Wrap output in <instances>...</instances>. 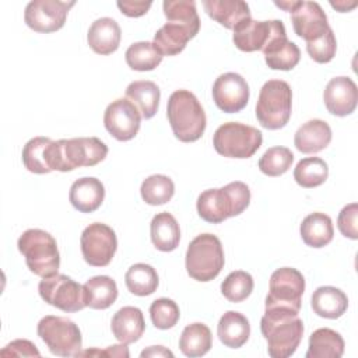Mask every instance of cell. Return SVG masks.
Masks as SVG:
<instances>
[{"label": "cell", "mask_w": 358, "mask_h": 358, "mask_svg": "<svg viewBox=\"0 0 358 358\" xmlns=\"http://www.w3.org/2000/svg\"><path fill=\"white\" fill-rule=\"evenodd\" d=\"M294 154L287 147H271L259 159V169L267 176L284 175L292 165Z\"/></svg>", "instance_id": "ab89813d"}, {"label": "cell", "mask_w": 358, "mask_h": 358, "mask_svg": "<svg viewBox=\"0 0 358 358\" xmlns=\"http://www.w3.org/2000/svg\"><path fill=\"white\" fill-rule=\"evenodd\" d=\"M180 312L176 305L169 298H158L150 306V317L157 329L166 330L173 327L179 320Z\"/></svg>", "instance_id": "b9f144b4"}, {"label": "cell", "mask_w": 358, "mask_h": 358, "mask_svg": "<svg viewBox=\"0 0 358 358\" xmlns=\"http://www.w3.org/2000/svg\"><path fill=\"white\" fill-rule=\"evenodd\" d=\"M203 7L210 18L227 29H234L243 20L250 18L249 6L242 0H204Z\"/></svg>", "instance_id": "cb8c5ba5"}, {"label": "cell", "mask_w": 358, "mask_h": 358, "mask_svg": "<svg viewBox=\"0 0 358 358\" xmlns=\"http://www.w3.org/2000/svg\"><path fill=\"white\" fill-rule=\"evenodd\" d=\"M344 340L336 330L322 327L309 337L306 358H340L344 352Z\"/></svg>", "instance_id": "1f68e13d"}, {"label": "cell", "mask_w": 358, "mask_h": 358, "mask_svg": "<svg viewBox=\"0 0 358 358\" xmlns=\"http://www.w3.org/2000/svg\"><path fill=\"white\" fill-rule=\"evenodd\" d=\"M108 145L96 137L55 141V171L69 172L80 166H94L105 159Z\"/></svg>", "instance_id": "52a82bcc"}, {"label": "cell", "mask_w": 358, "mask_h": 358, "mask_svg": "<svg viewBox=\"0 0 358 358\" xmlns=\"http://www.w3.org/2000/svg\"><path fill=\"white\" fill-rule=\"evenodd\" d=\"M152 245L161 252H172L180 241V228L175 217L166 211L152 217L150 224Z\"/></svg>", "instance_id": "4316f807"}, {"label": "cell", "mask_w": 358, "mask_h": 358, "mask_svg": "<svg viewBox=\"0 0 358 358\" xmlns=\"http://www.w3.org/2000/svg\"><path fill=\"white\" fill-rule=\"evenodd\" d=\"M126 98L136 105L143 119H151L158 110L161 92L155 83L138 80L127 85Z\"/></svg>", "instance_id": "f1b7e54d"}, {"label": "cell", "mask_w": 358, "mask_h": 358, "mask_svg": "<svg viewBox=\"0 0 358 358\" xmlns=\"http://www.w3.org/2000/svg\"><path fill=\"white\" fill-rule=\"evenodd\" d=\"M110 329L115 338L123 344L140 340L145 330L143 312L136 306H123L112 317Z\"/></svg>", "instance_id": "44dd1931"}, {"label": "cell", "mask_w": 358, "mask_h": 358, "mask_svg": "<svg viewBox=\"0 0 358 358\" xmlns=\"http://www.w3.org/2000/svg\"><path fill=\"white\" fill-rule=\"evenodd\" d=\"M327 176V164L317 157H308L301 159L294 169L295 182L305 189H312L323 185Z\"/></svg>", "instance_id": "74e56055"}, {"label": "cell", "mask_w": 358, "mask_h": 358, "mask_svg": "<svg viewBox=\"0 0 358 358\" xmlns=\"http://www.w3.org/2000/svg\"><path fill=\"white\" fill-rule=\"evenodd\" d=\"M213 99L225 113L241 112L249 101V85L238 73H224L213 84Z\"/></svg>", "instance_id": "e0dca14e"}, {"label": "cell", "mask_w": 358, "mask_h": 358, "mask_svg": "<svg viewBox=\"0 0 358 358\" xmlns=\"http://www.w3.org/2000/svg\"><path fill=\"white\" fill-rule=\"evenodd\" d=\"M310 303L313 312L326 319H338L348 308L347 295L341 289L330 285L316 288Z\"/></svg>", "instance_id": "83f0119b"}, {"label": "cell", "mask_w": 358, "mask_h": 358, "mask_svg": "<svg viewBox=\"0 0 358 358\" xmlns=\"http://www.w3.org/2000/svg\"><path fill=\"white\" fill-rule=\"evenodd\" d=\"M323 101L331 115L340 117L351 115L358 102L357 84L345 76L334 77L327 83L323 91Z\"/></svg>", "instance_id": "ac0fdd59"}, {"label": "cell", "mask_w": 358, "mask_h": 358, "mask_svg": "<svg viewBox=\"0 0 358 358\" xmlns=\"http://www.w3.org/2000/svg\"><path fill=\"white\" fill-rule=\"evenodd\" d=\"M217 334L220 341L229 348L242 347L250 336V324L246 316L239 312H225L217 326Z\"/></svg>", "instance_id": "484cf974"}, {"label": "cell", "mask_w": 358, "mask_h": 358, "mask_svg": "<svg viewBox=\"0 0 358 358\" xmlns=\"http://www.w3.org/2000/svg\"><path fill=\"white\" fill-rule=\"evenodd\" d=\"M250 203V190L243 182H231L221 189L204 190L197 197L199 215L210 222L220 224L229 217L239 215Z\"/></svg>", "instance_id": "7a4b0ae2"}, {"label": "cell", "mask_w": 358, "mask_h": 358, "mask_svg": "<svg viewBox=\"0 0 358 358\" xmlns=\"http://www.w3.org/2000/svg\"><path fill=\"white\" fill-rule=\"evenodd\" d=\"M262 52L266 64L273 70H292L301 59L299 48L288 41L287 32L275 36Z\"/></svg>", "instance_id": "d4e9b609"}, {"label": "cell", "mask_w": 358, "mask_h": 358, "mask_svg": "<svg viewBox=\"0 0 358 358\" xmlns=\"http://www.w3.org/2000/svg\"><path fill=\"white\" fill-rule=\"evenodd\" d=\"M225 263L221 241L213 234L197 235L186 250L187 274L197 281L214 280Z\"/></svg>", "instance_id": "8992f818"}, {"label": "cell", "mask_w": 358, "mask_h": 358, "mask_svg": "<svg viewBox=\"0 0 358 358\" xmlns=\"http://www.w3.org/2000/svg\"><path fill=\"white\" fill-rule=\"evenodd\" d=\"M119 10L127 17H141L144 15L150 7L152 6L151 1H133V0H120L116 3Z\"/></svg>", "instance_id": "bcb514c9"}, {"label": "cell", "mask_w": 358, "mask_h": 358, "mask_svg": "<svg viewBox=\"0 0 358 358\" xmlns=\"http://www.w3.org/2000/svg\"><path fill=\"white\" fill-rule=\"evenodd\" d=\"M330 4H331V7H334L336 10H338L340 13H347V11H350L351 8H354L355 6H357V1H352V3H345V1H330Z\"/></svg>", "instance_id": "681fc988"}, {"label": "cell", "mask_w": 358, "mask_h": 358, "mask_svg": "<svg viewBox=\"0 0 358 358\" xmlns=\"http://www.w3.org/2000/svg\"><path fill=\"white\" fill-rule=\"evenodd\" d=\"M213 345L211 330L204 323L187 324L179 338L180 351L190 358L206 355Z\"/></svg>", "instance_id": "836d02e7"}, {"label": "cell", "mask_w": 358, "mask_h": 358, "mask_svg": "<svg viewBox=\"0 0 358 358\" xmlns=\"http://www.w3.org/2000/svg\"><path fill=\"white\" fill-rule=\"evenodd\" d=\"M140 355L141 357H169V358L173 357V354L162 345H152V347L141 351Z\"/></svg>", "instance_id": "c3c4849f"}, {"label": "cell", "mask_w": 358, "mask_h": 358, "mask_svg": "<svg viewBox=\"0 0 358 358\" xmlns=\"http://www.w3.org/2000/svg\"><path fill=\"white\" fill-rule=\"evenodd\" d=\"M80 245L83 257L90 266L105 267L116 253L117 239L109 225L94 222L83 231Z\"/></svg>", "instance_id": "7c38bea8"}, {"label": "cell", "mask_w": 358, "mask_h": 358, "mask_svg": "<svg viewBox=\"0 0 358 358\" xmlns=\"http://www.w3.org/2000/svg\"><path fill=\"white\" fill-rule=\"evenodd\" d=\"M22 164L32 173L55 171V141L49 137H34L22 148Z\"/></svg>", "instance_id": "ffe728a7"}, {"label": "cell", "mask_w": 358, "mask_h": 358, "mask_svg": "<svg viewBox=\"0 0 358 358\" xmlns=\"http://www.w3.org/2000/svg\"><path fill=\"white\" fill-rule=\"evenodd\" d=\"M85 355H106V357H129V350L126 347V344H116V345H110L106 350H85V351H80L77 357H85Z\"/></svg>", "instance_id": "7dc6e473"}, {"label": "cell", "mask_w": 358, "mask_h": 358, "mask_svg": "<svg viewBox=\"0 0 358 358\" xmlns=\"http://www.w3.org/2000/svg\"><path fill=\"white\" fill-rule=\"evenodd\" d=\"M20 253L25 257L27 267L42 278L57 274L60 253L56 239L46 231L31 228L22 232L17 242Z\"/></svg>", "instance_id": "277c9868"}, {"label": "cell", "mask_w": 358, "mask_h": 358, "mask_svg": "<svg viewBox=\"0 0 358 358\" xmlns=\"http://www.w3.org/2000/svg\"><path fill=\"white\" fill-rule=\"evenodd\" d=\"M166 22H175L185 27L194 36L200 29L196 3L193 0H165L162 3Z\"/></svg>", "instance_id": "e575fe53"}, {"label": "cell", "mask_w": 358, "mask_h": 358, "mask_svg": "<svg viewBox=\"0 0 358 358\" xmlns=\"http://www.w3.org/2000/svg\"><path fill=\"white\" fill-rule=\"evenodd\" d=\"M253 285V278L249 273L236 270L225 277L221 284V292L229 302L238 303L252 294Z\"/></svg>", "instance_id": "60d3db41"}, {"label": "cell", "mask_w": 358, "mask_h": 358, "mask_svg": "<svg viewBox=\"0 0 358 358\" xmlns=\"http://www.w3.org/2000/svg\"><path fill=\"white\" fill-rule=\"evenodd\" d=\"M301 238L310 248H323L333 239V222L324 213H312L302 220Z\"/></svg>", "instance_id": "f546056e"}, {"label": "cell", "mask_w": 358, "mask_h": 358, "mask_svg": "<svg viewBox=\"0 0 358 358\" xmlns=\"http://www.w3.org/2000/svg\"><path fill=\"white\" fill-rule=\"evenodd\" d=\"M331 141L330 126L320 119H312L303 123L295 133L294 144L303 154H315L324 150Z\"/></svg>", "instance_id": "603a6c76"}, {"label": "cell", "mask_w": 358, "mask_h": 358, "mask_svg": "<svg viewBox=\"0 0 358 358\" xmlns=\"http://www.w3.org/2000/svg\"><path fill=\"white\" fill-rule=\"evenodd\" d=\"M1 357H39L41 352L38 351L36 345L29 340L18 338L8 343L1 351Z\"/></svg>", "instance_id": "f6af8a7d"}, {"label": "cell", "mask_w": 358, "mask_h": 358, "mask_svg": "<svg viewBox=\"0 0 358 358\" xmlns=\"http://www.w3.org/2000/svg\"><path fill=\"white\" fill-rule=\"evenodd\" d=\"M124 282L131 294L137 296H147L157 291L159 280L152 266L136 263L126 271Z\"/></svg>", "instance_id": "d590c367"}, {"label": "cell", "mask_w": 358, "mask_h": 358, "mask_svg": "<svg viewBox=\"0 0 358 358\" xmlns=\"http://www.w3.org/2000/svg\"><path fill=\"white\" fill-rule=\"evenodd\" d=\"M105 199V187L102 182L92 176L77 179L69 192L71 206L80 213H94Z\"/></svg>", "instance_id": "d6986e66"}, {"label": "cell", "mask_w": 358, "mask_h": 358, "mask_svg": "<svg viewBox=\"0 0 358 358\" xmlns=\"http://www.w3.org/2000/svg\"><path fill=\"white\" fill-rule=\"evenodd\" d=\"M162 57L155 45L148 41L131 43L124 53L127 66L136 71L154 70L162 62Z\"/></svg>", "instance_id": "8d00e7d4"}, {"label": "cell", "mask_w": 358, "mask_h": 358, "mask_svg": "<svg viewBox=\"0 0 358 358\" xmlns=\"http://www.w3.org/2000/svg\"><path fill=\"white\" fill-rule=\"evenodd\" d=\"M76 1L34 0L25 7V24L35 32L50 34L63 28L69 10Z\"/></svg>", "instance_id": "4fadbf2b"}, {"label": "cell", "mask_w": 358, "mask_h": 358, "mask_svg": "<svg viewBox=\"0 0 358 358\" xmlns=\"http://www.w3.org/2000/svg\"><path fill=\"white\" fill-rule=\"evenodd\" d=\"M292 109V91L288 83L282 80H268L263 84L257 103L256 117L262 127L267 130L282 129Z\"/></svg>", "instance_id": "5b68a950"}, {"label": "cell", "mask_w": 358, "mask_h": 358, "mask_svg": "<svg viewBox=\"0 0 358 358\" xmlns=\"http://www.w3.org/2000/svg\"><path fill=\"white\" fill-rule=\"evenodd\" d=\"M289 13L295 34L306 43L322 38L330 29L327 15L316 1L295 0Z\"/></svg>", "instance_id": "2e32d148"}, {"label": "cell", "mask_w": 358, "mask_h": 358, "mask_svg": "<svg viewBox=\"0 0 358 358\" xmlns=\"http://www.w3.org/2000/svg\"><path fill=\"white\" fill-rule=\"evenodd\" d=\"M85 306L91 309H108L116 302L117 285L108 275H95L83 285Z\"/></svg>", "instance_id": "4dcf8cb0"}, {"label": "cell", "mask_w": 358, "mask_h": 358, "mask_svg": "<svg viewBox=\"0 0 358 358\" xmlns=\"http://www.w3.org/2000/svg\"><path fill=\"white\" fill-rule=\"evenodd\" d=\"M358 204L351 203L343 207V210L338 214L337 218V227L345 238L350 239H358Z\"/></svg>", "instance_id": "ee69618b"}, {"label": "cell", "mask_w": 358, "mask_h": 358, "mask_svg": "<svg viewBox=\"0 0 358 358\" xmlns=\"http://www.w3.org/2000/svg\"><path fill=\"white\" fill-rule=\"evenodd\" d=\"M303 291L305 278L296 268H277L270 277L268 294L266 296V309L281 308L299 313Z\"/></svg>", "instance_id": "30bf717a"}, {"label": "cell", "mask_w": 358, "mask_h": 358, "mask_svg": "<svg viewBox=\"0 0 358 358\" xmlns=\"http://www.w3.org/2000/svg\"><path fill=\"white\" fill-rule=\"evenodd\" d=\"M232 41L242 52L263 50L275 36L287 32L282 21H255L250 18L243 20L234 29Z\"/></svg>", "instance_id": "5bb4252c"}, {"label": "cell", "mask_w": 358, "mask_h": 358, "mask_svg": "<svg viewBox=\"0 0 358 358\" xmlns=\"http://www.w3.org/2000/svg\"><path fill=\"white\" fill-rule=\"evenodd\" d=\"M38 336L46 344L49 351L59 357H77L83 338L78 326L62 316H45L36 327Z\"/></svg>", "instance_id": "9c48e42d"}, {"label": "cell", "mask_w": 358, "mask_h": 358, "mask_svg": "<svg viewBox=\"0 0 358 358\" xmlns=\"http://www.w3.org/2000/svg\"><path fill=\"white\" fill-rule=\"evenodd\" d=\"M193 38L194 35L185 27L175 22H166L155 32L152 43L162 56H175L180 53Z\"/></svg>", "instance_id": "d6a6232c"}, {"label": "cell", "mask_w": 358, "mask_h": 358, "mask_svg": "<svg viewBox=\"0 0 358 358\" xmlns=\"http://www.w3.org/2000/svg\"><path fill=\"white\" fill-rule=\"evenodd\" d=\"M38 291L46 303L63 312L73 313L85 308L83 285L66 274H55L42 278Z\"/></svg>", "instance_id": "8fae6325"}, {"label": "cell", "mask_w": 358, "mask_h": 358, "mask_svg": "<svg viewBox=\"0 0 358 358\" xmlns=\"http://www.w3.org/2000/svg\"><path fill=\"white\" fill-rule=\"evenodd\" d=\"M306 50L316 63H329L336 56L337 50V42L333 29L330 28L322 38L313 42H308Z\"/></svg>", "instance_id": "7bdbcfd3"}, {"label": "cell", "mask_w": 358, "mask_h": 358, "mask_svg": "<svg viewBox=\"0 0 358 358\" xmlns=\"http://www.w3.org/2000/svg\"><path fill=\"white\" fill-rule=\"evenodd\" d=\"M122 38L119 24L109 17L95 20L87 34L90 48L98 55H110L117 50Z\"/></svg>", "instance_id": "7402d4cb"}, {"label": "cell", "mask_w": 358, "mask_h": 358, "mask_svg": "<svg viewBox=\"0 0 358 358\" xmlns=\"http://www.w3.org/2000/svg\"><path fill=\"white\" fill-rule=\"evenodd\" d=\"M140 110L127 98H119L105 109V129L119 141L134 138L140 130Z\"/></svg>", "instance_id": "9a60e30c"}, {"label": "cell", "mask_w": 358, "mask_h": 358, "mask_svg": "<svg viewBox=\"0 0 358 358\" xmlns=\"http://www.w3.org/2000/svg\"><path fill=\"white\" fill-rule=\"evenodd\" d=\"M262 143L263 136L260 130L238 122L221 124L213 136L215 151L228 158H250L260 148Z\"/></svg>", "instance_id": "ba28073f"}, {"label": "cell", "mask_w": 358, "mask_h": 358, "mask_svg": "<svg viewBox=\"0 0 358 358\" xmlns=\"http://www.w3.org/2000/svg\"><path fill=\"white\" fill-rule=\"evenodd\" d=\"M166 116L175 137L183 143L197 141L206 130L207 119L196 95L187 90H176L166 105Z\"/></svg>", "instance_id": "3957f363"}, {"label": "cell", "mask_w": 358, "mask_h": 358, "mask_svg": "<svg viewBox=\"0 0 358 358\" xmlns=\"http://www.w3.org/2000/svg\"><path fill=\"white\" fill-rule=\"evenodd\" d=\"M140 193L147 204L161 206L173 197L175 185L166 175H151L143 180Z\"/></svg>", "instance_id": "f35d334b"}, {"label": "cell", "mask_w": 358, "mask_h": 358, "mask_svg": "<svg viewBox=\"0 0 358 358\" xmlns=\"http://www.w3.org/2000/svg\"><path fill=\"white\" fill-rule=\"evenodd\" d=\"M303 330L298 313L288 309H266L260 320V331L267 341L268 355L273 358L291 357L302 340Z\"/></svg>", "instance_id": "6da1fadb"}]
</instances>
